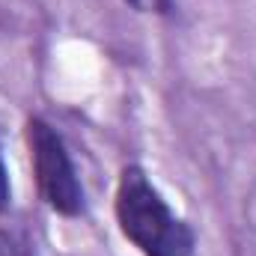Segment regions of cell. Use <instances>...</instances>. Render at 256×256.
<instances>
[{"label": "cell", "instance_id": "obj_1", "mask_svg": "<svg viewBox=\"0 0 256 256\" xmlns=\"http://www.w3.org/2000/svg\"><path fill=\"white\" fill-rule=\"evenodd\" d=\"M116 224L120 232L143 256H191L196 236L170 212L161 191L149 182L146 170L128 164L116 182Z\"/></svg>", "mask_w": 256, "mask_h": 256}, {"label": "cell", "instance_id": "obj_2", "mask_svg": "<svg viewBox=\"0 0 256 256\" xmlns=\"http://www.w3.org/2000/svg\"><path fill=\"white\" fill-rule=\"evenodd\" d=\"M27 146L30 161L36 173V185L42 200L63 218H78L84 212V185L78 179V170L72 164V155L66 149L57 128L45 122L42 116L27 120Z\"/></svg>", "mask_w": 256, "mask_h": 256}, {"label": "cell", "instance_id": "obj_3", "mask_svg": "<svg viewBox=\"0 0 256 256\" xmlns=\"http://www.w3.org/2000/svg\"><path fill=\"white\" fill-rule=\"evenodd\" d=\"M0 256H30L27 244H21L12 232L0 230Z\"/></svg>", "mask_w": 256, "mask_h": 256}, {"label": "cell", "instance_id": "obj_4", "mask_svg": "<svg viewBox=\"0 0 256 256\" xmlns=\"http://www.w3.org/2000/svg\"><path fill=\"white\" fill-rule=\"evenodd\" d=\"M6 206H9V173H6V164L0 155V214L6 212Z\"/></svg>", "mask_w": 256, "mask_h": 256}, {"label": "cell", "instance_id": "obj_5", "mask_svg": "<svg viewBox=\"0 0 256 256\" xmlns=\"http://www.w3.org/2000/svg\"><path fill=\"white\" fill-rule=\"evenodd\" d=\"M128 6H131V9H137V12H140V9H146V0H126Z\"/></svg>", "mask_w": 256, "mask_h": 256}]
</instances>
